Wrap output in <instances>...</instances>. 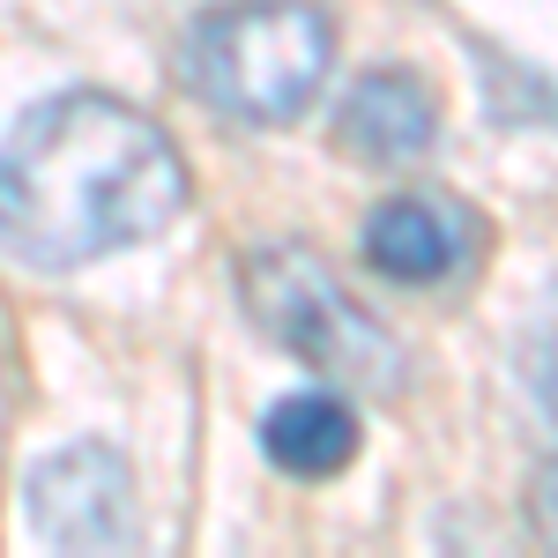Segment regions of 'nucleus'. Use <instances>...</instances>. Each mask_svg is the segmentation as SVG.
<instances>
[{"mask_svg": "<svg viewBox=\"0 0 558 558\" xmlns=\"http://www.w3.org/2000/svg\"><path fill=\"white\" fill-rule=\"evenodd\" d=\"M186 209V157L112 89L31 105L0 157V239L23 268H83L157 239Z\"/></svg>", "mask_w": 558, "mask_h": 558, "instance_id": "nucleus-1", "label": "nucleus"}, {"mask_svg": "<svg viewBox=\"0 0 558 558\" xmlns=\"http://www.w3.org/2000/svg\"><path fill=\"white\" fill-rule=\"evenodd\" d=\"M336 23L313 0H231L194 23L186 83L239 128H291L328 83Z\"/></svg>", "mask_w": 558, "mask_h": 558, "instance_id": "nucleus-2", "label": "nucleus"}, {"mask_svg": "<svg viewBox=\"0 0 558 558\" xmlns=\"http://www.w3.org/2000/svg\"><path fill=\"white\" fill-rule=\"evenodd\" d=\"M239 283L254 305V328L268 343H283L299 365L343 387H365V395L402 387V343L336 283V268L313 246H254L239 260Z\"/></svg>", "mask_w": 558, "mask_h": 558, "instance_id": "nucleus-3", "label": "nucleus"}, {"mask_svg": "<svg viewBox=\"0 0 558 558\" xmlns=\"http://www.w3.org/2000/svg\"><path fill=\"white\" fill-rule=\"evenodd\" d=\"M23 521L52 551H128L134 544V470L120 447L75 439L31 462L23 476Z\"/></svg>", "mask_w": 558, "mask_h": 558, "instance_id": "nucleus-4", "label": "nucleus"}, {"mask_svg": "<svg viewBox=\"0 0 558 558\" xmlns=\"http://www.w3.org/2000/svg\"><path fill=\"white\" fill-rule=\"evenodd\" d=\"M484 246V223L454 194H387L365 216V260L387 283H447Z\"/></svg>", "mask_w": 558, "mask_h": 558, "instance_id": "nucleus-5", "label": "nucleus"}, {"mask_svg": "<svg viewBox=\"0 0 558 558\" xmlns=\"http://www.w3.org/2000/svg\"><path fill=\"white\" fill-rule=\"evenodd\" d=\"M432 134H439V97L410 68H373L336 105V149L357 165H380V172L417 165L432 149Z\"/></svg>", "mask_w": 558, "mask_h": 558, "instance_id": "nucleus-6", "label": "nucleus"}, {"mask_svg": "<svg viewBox=\"0 0 558 558\" xmlns=\"http://www.w3.org/2000/svg\"><path fill=\"white\" fill-rule=\"evenodd\" d=\"M260 454L283 476H336L357 454V410L328 387H305L283 395L268 417H260Z\"/></svg>", "mask_w": 558, "mask_h": 558, "instance_id": "nucleus-7", "label": "nucleus"}, {"mask_svg": "<svg viewBox=\"0 0 558 558\" xmlns=\"http://www.w3.org/2000/svg\"><path fill=\"white\" fill-rule=\"evenodd\" d=\"M529 529H536V544L558 551V462H544L529 476Z\"/></svg>", "mask_w": 558, "mask_h": 558, "instance_id": "nucleus-8", "label": "nucleus"}]
</instances>
